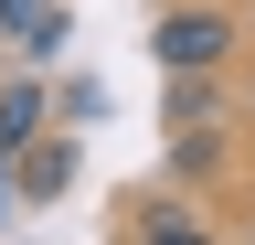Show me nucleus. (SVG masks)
<instances>
[{
    "instance_id": "f257e3e1",
    "label": "nucleus",
    "mask_w": 255,
    "mask_h": 245,
    "mask_svg": "<svg viewBox=\"0 0 255 245\" xmlns=\"http://www.w3.org/2000/svg\"><path fill=\"white\" fill-rule=\"evenodd\" d=\"M149 53H159V75H223V64L245 53V11H223V0H181V11L149 21Z\"/></svg>"
},
{
    "instance_id": "f03ea898",
    "label": "nucleus",
    "mask_w": 255,
    "mask_h": 245,
    "mask_svg": "<svg viewBox=\"0 0 255 245\" xmlns=\"http://www.w3.org/2000/svg\"><path fill=\"white\" fill-rule=\"evenodd\" d=\"M0 32H11L32 64H43V53L64 43V11H53V0H0Z\"/></svg>"
},
{
    "instance_id": "7ed1b4c3",
    "label": "nucleus",
    "mask_w": 255,
    "mask_h": 245,
    "mask_svg": "<svg viewBox=\"0 0 255 245\" xmlns=\"http://www.w3.org/2000/svg\"><path fill=\"white\" fill-rule=\"evenodd\" d=\"M11 181H21V192H32V203H53V192H64V181H75V139H32Z\"/></svg>"
},
{
    "instance_id": "20e7f679",
    "label": "nucleus",
    "mask_w": 255,
    "mask_h": 245,
    "mask_svg": "<svg viewBox=\"0 0 255 245\" xmlns=\"http://www.w3.org/2000/svg\"><path fill=\"white\" fill-rule=\"evenodd\" d=\"M43 117H53V96H43V85H32V75H21V85H11V96H0V149H11V160H21V149H32V139H43Z\"/></svg>"
},
{
    "instance_id": "39448f33",
    "label": "nucleus",
    "mask_w": 255,
    "mask_h": 245,
    "mask_svg": "<svg viewBox=\"0 0 255 245\" xmlns=\"http://www.w3.org/2000/svg\"><path fill=\"white\" fill-rule=\"evenodd\" d=\"M138 245H223V235H213L191 203H149V213H138Z\"/></svg>"
},
{
    "instance_id": "423d86ee",
    "label": "nucleus",
    "mask_w": 255,
    "mask_h": 245,
    "mask_svg": "<svg viewBox=\"0 0 255 245\" xmlns=\"http://www.w3.org/2000/svg\"><path fill=\"white\" fill-rule=\"evenodd\" d=\"M223 117V75H170V128H213Z\"/></svg>"
},
{
    "instance_id": "0eeeda50",
    "label": "nucleus",
    "mask_w": 255,
    "mask_h": 245,
    "mask_svg": "<svg viewBox=\"0 0 255 245\" xmlns=\"http://www.w3.org/2000/svg\"><path fill=\"white\" fill-rule=\"evenodd\" d=\"M0 203H11V181H0Z\"/></svg>"
},
{
    "instance_id": "6e6552de",
    "label": "nucleus",
    "mask_w": 255,
    "mask_h": 245,
    "mask_svg": "<svg viewBox=\"0 0 255 245\" xmlns=\"http://www.w3.org/2000/svg\"><path fill=\"white\" fill-rule=\"evenodd\" d=\"M223 11H245V0H223Z\"/></svg>"
}]
</instances>
